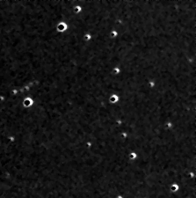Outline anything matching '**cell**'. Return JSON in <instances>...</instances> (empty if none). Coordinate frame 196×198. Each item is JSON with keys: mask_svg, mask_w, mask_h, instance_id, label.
I'll list each match as a JSON object with an SVG mask.
<instances>
[{"mask_svg": "<svg viewBox=\"0 0 196 198\" xmlns=\"http://www.w3.org/2000/svg\"><path fill=\"white\" fill-rule=\"evenodd\" d=\"M83 40H84V41H85V42H89V41L92 40V35H91L89 32L85 33V34L83 35Z\"/></svg>", "mask_w": 196, "mask_h": 198, "instance_id": "obj_4", "label": "cell"}, {"mask_svg": "<svg viewBox=\"0 0 196 198\" xmlns=\"http://www.w3.org/2000/svg\"><path fill=\"white\" fill-rule=\"evenodd\" d=\"M81 12H82V6L81 5H75L73 7V12L75 14H79V13H81Z\"/></svg>", "mask_w": 196, "mask_h": 198, "instance_id": "obj_5", "label": "cell"}, {"mask_svg": "<svg viewBox=\"0 0 196 198\" xmlns=\"http://www.w3.org/2000/svg\"><path fill=\"white\" fill-rule=\"evenodd\" d=\"M55 28H56V31H57L58 33H64L65 31H67V29H68V25H67L66 22L61 21V22L57 23Z\"/></svg>", "mask_w": 196, "mask_h": 198, "instance_id": "obj_1", "label": "cell"}, {"mask_svg": "<svg viewBox=\"0 0 196 198\" xmlns=\"http://www.w3.org/2000/svg\"><path fill=\"white\" fill-rule=\"evenodd\" d=\"M119 99H120V97H119L118 94H112L108 98V101L111 104H115V103H118Z\"/></svg>", "mask_w": 196, "mask_h": 198, "instance_id": "obj_2", "label": "cell"}, {"mask_svg": "<svg viewBox=\"0 0 196 198\" xmlns=\"http://www.w3.org/2000/svg\"><path fill=\"white\" fill-rule=\"evenodd\" d=\"M121 70L119 66H115V67H113V70H112V73L113 74V75H115V76L119 75V74L121 73Z\"/></svg>", "mask_w": 196, "mask_h": 198, "instance_id": "obj_6", "label": "cell"}, {"mask_svg": "<svg viewBox=\"0 0 196 198\" xmlns=\"http://www.w3.org/2000/svg\"><path fill=\"white\" fill-rule=\"evenodd\" d=\"M136 158H137V154L136 153H135V152H131L129 154V158L130 159H136Z\"/></svg>", "mask_w": 196, "mask_h": 198, "instance_id": "obj_7", "label": "cell"}, {"mask_svg": "<svg viewBox=\"0 0 196 198\" xmlns=\"http://www.w3.org/2000/svg\"><path fill=\"white\" fill-rule=\"evenodd\" d=\"M118 35H119V33H118V31H117L116 29H112L109 32V37L111 39L117 38V37H118Z\"/></svg>", "mask_w": 196, "mask_h": 198, "instance_id": "obj_3", "label": "cell"}]
</instances>
